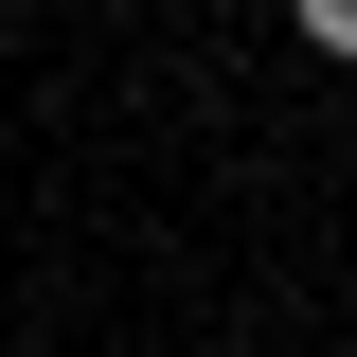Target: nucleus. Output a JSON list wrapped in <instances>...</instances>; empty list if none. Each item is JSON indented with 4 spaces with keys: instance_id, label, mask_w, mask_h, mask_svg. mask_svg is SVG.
<instances>
[{
    "instance_id": "nucleus-1",
    "label": "nucleus",
    "mask_w": 357,
    "mask_h": 357,
    "mask_svg": "<svg viewBox=\"0 0 357 357\" xmlns=\"http://www.w3.org/2000/svg\"><path fill=\"white\" fill-rule=\"evenodd\" d=\"M304 18V54H357V0H286Z\"/></svg>"
}]
</instances>
